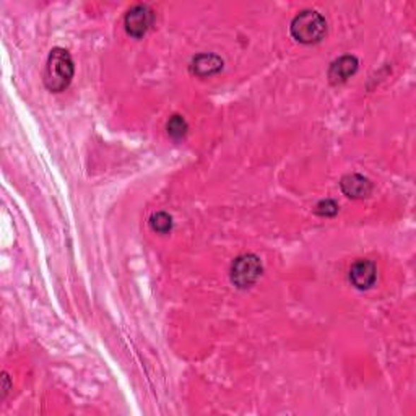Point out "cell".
Masks as SVG:
<instances>
[{
    "mask_svg": "<svg viewBox=\"0 0 416 416\" xmlns=\"http://www.w3.org/2000/svg\"><path fill=\"white\" fill-rule=\"evenodd\" d=\"M73 61L66 49L56 47L49 54L44 72V83L47 90L59 93L66 90L73 78Z\"/></svg>",
    "mask_w": 416,
    "mask_h": 416,
    "instance_id": "1",
    "label": "cell"
},
{
    "mask_svg": "<svg viewBox=\"0 0 416 416\" xmlns=\"http://www.w3.org/2000/svg\"><path fill=\"white\" fill-rule=\"evenodd\" d=\"M327 33L326 18L314 10H304L291 21V35L302 44H316Z\"/></svg>",
    "mask_w": 416,
    "mask_h": 416,
    "instance_id": "2",
    "label": "cell"
},
{
    "mask_svg": "<svg viewBox=\"0 0 416 416\" xmlns=\"http://www.w3.org/2000/svg\"><path fill=\"white\" fill-rule=\"evenodd\" d=\"M262 273V263L261 258L252 254L237 257L231 266V282L237 288H249L257 282Z\"/></svg>",
    "mask_w": 416,
    "mask_h": 416,
    "instance_id": "3",
    "label": "cell"
},
{
    "mask_svg": "<svg viewBox=\"0 0 416 416\" xmlns=\"http://www.w3.org/2000/svg\"><path fill=\"white\" fill-rule=\"evenodd\" d=\"M151 23H153V12L147 5H135L124 18L127 33L133 37H142L148 31Z\"/></svg>",
    "mask_w": 416,
    "mask_h": 416,
    "instance_id": "4",
    "label": "cell"
},
{
    "mask_svg": "<svg viewBox=\"0 0 416 416\" xmlns=\"http://www.w3.org/2000/svg\"><path fill=\"white\" fill-rule=\"evenodd\" d=\"M376 266L371 261H356L350 268V282L358 290H369L376 283Z\"/></svg>",
    "mask_w": 416,
    "mask_h": 416,
    "instance_id": "5",
    "label": "cell"
},
{
    "mask_svg": "<svg viewBox=\"0 0 416 416\" xmlns=\"http://www.w3.org/2000/svg\"><path fill=\"white\" fill-rule=\"evenodd\" d=\"M358 70V59L355 56H343L335 61L331 70H328V78L333 85L345 83L350 77H353Z\"/></svg>",
    "mask_w": 416,
    "mask_h": 416,
    "instance_id": "6",
    "label": "cell"
},
{
    "mask_svg": "<svg viewBox=\"0 0 416 416\" xmlns=\"http://www.w3.org/2000/svg\"><path fill=\"white\" fill-rule=\"evenodd\" d=\"M340 186H342L345 196L350 198H364L369 197L372 192V184L369 182V179H366L364 176L359 174L345 176L342 182H340Z\"/></svg>",
    "mask_w": 416,
    "mask_h": 416,
    "instance_id": "7",
    "label": "cell"
},
{
    "mask_svg": "<svg viewBox=\"0 0 416 416\" xmlns=\"http://www.w3.org/2000/svg\"><path fill=\"white\" fill-rule=\"evenodd\" d=\"M223 69V61L215 54H200L192 61L191 70L192 73L198 77H210V75L218 73Z\"/></svg>",
    "mask_w": 416,
    "mask_h": 416,
    "instance_id": "8",
    "label": "cell"
},
{
    "mask_svg": "<svg viewBox=\"0 0 416 416\" xmlns=\"http://www.w3.org/2000/svg\"><path fill=\"white\" fill-rule=\"evenodd\" d=\"M150 226L156 233H167V231L172 228V218L165 212L155 213L153 217L150 218Z\"/></svg>",
    "mask_w": 416,
    "mask_h": 416,
    "instance_id": "9",
    "label": "cell"
},
{
    "mask_svg": "<svg viewBox=\"0 0 416 416\" xmlns=\"http://www.w3.org/2000/svg\"><path fill=\"white\" fill-rule=\"evenodd\" d=\"M167 133L174 140L182 138L184 135L187 133V122L184 121V117L172 116L170 121H167Z\"/></svg>",
    "mask_w": 416,
    "mask_h": 416,
    "instance_id": "10",
    "label": "cell"
},
{
    "mask_svg": "<svg viewBox=\"0 0 416 416\" xmlns=\"http://www.w3.org/2000/svg\"><path fill=\"white\" fill-rule=\"evenodd\" d=\"M337 212H338V205L331 198L322 200V202H319L316 207V213L321 215V217H333V215H337Z\"/></svg>",
    "mask_w": 416,
    "mask_h": 416,
    "instance_id": "11",
    "label": "cell"
}]
</instances>
